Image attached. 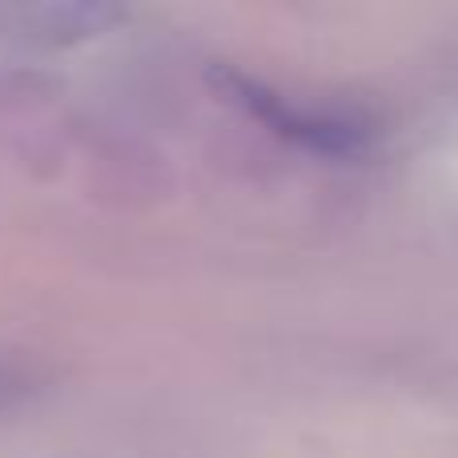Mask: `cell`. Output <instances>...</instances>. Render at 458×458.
<instances>
[{
    "label": "cell",
    "instance_id": "cell-1",
    "mask_svg": "<svg viewBox=\"0 0 458 458\" xmlns=\"http://www.w3.org/2000/svg\"><path fill=\"white\" fill-rule=\"evenodd\" d=\"M0 16L29 45H72L81 37L101 32L121 13L101 4H21V8H0Z\"/></svg>",
    "mask_w": 458,
    "mask_h": 458
},
{
    "label": "cell",
    "instance_id": "cell-2",
    "mask_svg": "<svg viewBox=\"0 0 458 458\" xmlns=\"http://www.w3.org/2000/svg\"><path fill=\"white\" fill-rule=\"evenodd\" d=\"M29 386H32V374L24 370L21 362L0 358V411H4L8 403H16L21 394H29Z\"/></svg>",
    "mask_w": 458,
    "mask_h": 458
}]
</instances>
